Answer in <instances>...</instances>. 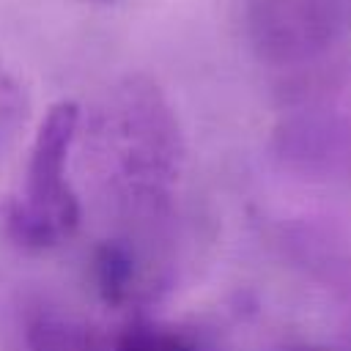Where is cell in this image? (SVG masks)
Listing matches in <instances>:
<instances>
[{"label":"cell","instance_id":"cell-1","mask_svg":"<svg viewBox=\"0 0 351 351\" xmlns=\"http://www.w3.org/2000/svg\"><path fill=\"white\" fill-rule=\"evenodd\" d=\"M77 123L80 104L71 99L52 104L38 123L25 170V192L5 208L8 236L27 250L52 247L80 225V203L66 181V162Z\"/></svg>","mask_w":351,"mask_h":351},{"label":"cell","instance_id":"cell-2","mask_svg":"<svg viewBox=\"0 0 351 351\" xmlns=\"http://www.w3.org/2000/svg\"><path fill=\"white\" fill-rule=\"evenodd\" d=\"M244 25L263 60L293 63L324 52L351 27V0H247Z\"/></svg>","mask_w":351,"mask_h":351},{"label":"cell","instance_id":"cell-3","mask_svg":"<svg viewBox=\"0 0 351 351\" xmlns=\"http://www.w3.org/2000/svg\"><path fill=\"white\" fill-rule=\"evenodd\" d=\"M27 346L30 351H104L85 326L49 315L30 324Z\"/></svg>","mask_w":351,"mask_h":351},{"label":"cell","instance_id":"cell-4","mask_svg":"<svg viewBox=\"0 0 351 351\" xmlns=\"http://www.w3.org/2000/svg\"><path fill=\"white\" fill-rule=\"evenodd\" d=\"M96 285L104 302H123L132 282V261L118 244H104L96 250Z\"/></svg>","mask_w":351,"mask_h":351},{"label":"cell","instance_id":"cell-5","mask_svg":"<svg viewBox=\"0 0 351 351\" xmlns=\"http://www.w3.org/2000/svg\"><path fill=\"white\" fill-rule=\"evenodd\" d=\"M118 351H195V348L186 346L181 337L159 329H134L121 340Z\"/></svg>","mask_w":351,"mask_h":351},{"label":"cell","instance_id":"cell-6","mask_svg":"<svg viewBox=\"0 0 351 351\" xmlns=\"http://www.w3.org/2000/svg\"><path fill=\"white\" fill-rule=\"evenodd\" d=\"M16 107H19V90H16V82L11 80V74H8V71L3 69V63H0V126L8 123V121L14 118Z\"/></svg>","mask_w":351,"mask_h":351},{"label":"cell","instance_id":"cell-7","mask_svg":"<svg viewBox=\"0 0 351 351\" xmlns=\"http://www.w3.org/2000/svg\"><path fill=\"white\" fill-rule=\"evenodd\" d=\"M90 3H107V0H90Z\"/></svg>","mask_w":351,"mask_h":351}]
</instances>
